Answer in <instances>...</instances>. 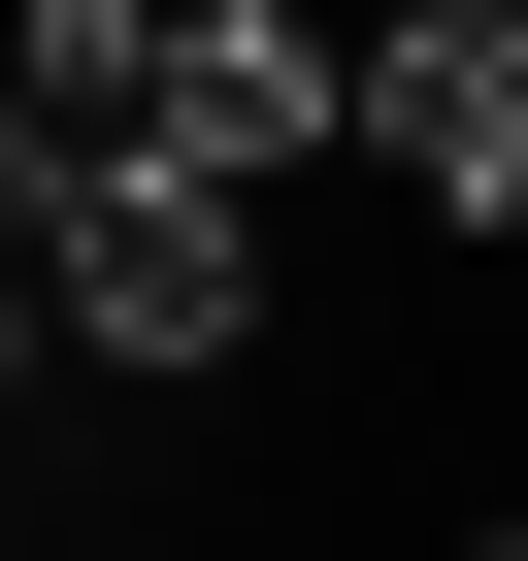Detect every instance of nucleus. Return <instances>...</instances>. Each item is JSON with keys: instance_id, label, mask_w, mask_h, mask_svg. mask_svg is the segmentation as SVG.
I'll return each instance as SVG.
<instances>
[{"instance_id": "7ed1b4c3", "label": "nucleus", "mask_w": 528, "mask_h": 561, "mask_svg": "<svg viewBox=\"0 0 528 561\" xmlns=\"http://www.w3.org/2000/svg\"><path fill=\"white\" fill-rule=\"evenodd\" d=\"M165 133H198V165H264V198H298V165L364 133V34H331V0H165Z\"/></svg>"}, {"instance_id": "20e7f679", "label": "nucleus", "mask_w": 528, "mask_h": 561, "mask_svg": "<svg viewBox=\"0 0 528 561\" xmlns=\"http://www.w3.org/2000/svg\"><path fill=\"white\" fill-rule=\"evenodd\" d=\"M0 100H34V133H165V0H0Z\"/></svg>"}, {"instance_id": "f03ea898", "label": "nucleus", "mask_w": 528, "mask_h": 561, "mask_svg": "<svg viewBox=\"0 0 528 561\" xmlns=\"http://www.w3.org/2000/svg\"><path fill=\"white\" fill-rule=\"evenodd\" d=\"M364 165L429 231H528V0H364Z\"/></svg>"}, {"instance_id": "f257e3e1", "label": "nucleus", "mask_w": 528, "mask_h": 561, "mask_svg": "<svg viewBox=\"0 0 528 561\" xmlns=\"http://www.w3.org/2000/svg\"><path fill=\"white\" fill-rule=\"evenodd\" d=\"M34 298H67V364H100V397H231V364H264V165L133 133V165L67 198V264H34Z\"/></svg>"}, {"instance_id": "39448f33", "label": "nucleus", "mask_w": 528, "mask_h": 561, "mask_svg": "<svg viewBox=\"0 0 528 561\" xmlns=\"http://www.w3.org/2000/svg\"><path fill=\"white\" fill-rule=\"evenodd\" d=\"M462 561H528V528H462Z\"/></svg>"}]
</instances>
